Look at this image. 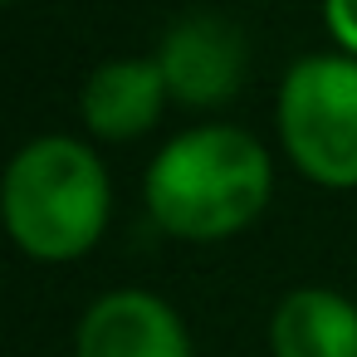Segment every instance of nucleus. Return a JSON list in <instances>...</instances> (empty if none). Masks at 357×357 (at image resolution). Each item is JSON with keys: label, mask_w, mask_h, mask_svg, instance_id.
Instances as JSON below:
<instances>
[{"label": "nucleus", "mask_w": 357, "mask_h": 357, "mask_svg": "<svg viewBox=\"0 0 357 357\" xmlns=\"http://www.w3.org/2000/svg\"><path fill=\"white\" fill-rule=\"evenodd\" d=\"M274 172L259 137L230 123L176 132L147 167L152 215L186 240H220L250 225L269 201Z\"/></svg>", "instance_id": "1"}, {"label": "nucleus", "mask_w": 357, "mask_h": 357, "mask_svg": "<svg viewBox=\"0 0 357 357\" xmlns=\"http://www.w3.org/2000/svg\"><path fill=\"white\" fill-rule=\"evenodd\" d=\"M108 172L79 137H35L6 167V225L40 259L89 250L108 225Z\"/></svg>", "instance_id": "2"}, {"label": "nucleus", "mask_w": 357, "mask_h": 357, "mask_svg": "<svg viewBox=\"0 0 357 357\" xmlns=\"http://www.w3.org/2000/svg\"><path fill=\"white\" fill-rule=\"evenodd\" d=\"M279 132L323 186L357 181V54H308L284 74Z\"/></svg>", "instance_id": "3"}, {"label": "nucleus", "mask_w": 357, "mask_h": 357, "mask_svg": "<svg viewBox=\"0 0 357 357\" xmlns=\"http://www.w3.org/2000/svg\"><path fill=\"white\" fill-rule=\"evenodd\" d=\"M157 64L167 93H176L181 103H220L245 79V35L235 20L215 10H196L167 30Z\"/></svg>", "instance_id": "4"}, {"label": "nucleus", "mask_w": 357, "mask_h": 357, "mask_svg": "<svg viewBox=\"0 0 357 357\" xmlns=\"http://www.w3.org/2000/svg\"><path fill=\"white\" fill-rule=\"evenodd\" d=\"M74 357H191V337L167 298L113 289L84 308Z\"/></svg>", "instance_id": "5"}, {"label": "nucleus", "mask_w": 357, "mask_h": 357, "mask_svg": "<svg viewBox=\"0 0 357 357\" xmlns=\"http://www.w3.org/2000/svg\"><path fill=\"white\" fill-rule=\"evenodd\" d=\"M167 79L157 59H108L84 84V123L103 137H137L157 123Z\"/></svg>", "instance_id": "6"}, {"label": "nucleus", "mask_w": 357, "mask_h": 357, "mask_svg": "<svg viewBox=\"0 0 357 357\" xmlns=\"http://www.w3.org/2000/svg\"><path fill=\"white\" fill-rule=\"evenodd\" d=\"M274 357H357V303L333 289H294L269 318Z\"/></svg>", "instance_id": "7"}, {"label": "nucleus", "mask_w": 357, "mask_h": 357, "mask_svg": "<svg viewBox=\"0 0 357 357\" xmlns=\"http://www.w3.org/2000/svg\"><path fill=\"white\" fill-rule=\"evenodd\" d=\"M323 15H328V30L337 35V45H347L357 54V0H323Z\"/></svg>", "instance_id": "8"}, {"label": "nucleus", "mask_w": 357, "mask_h": 357, "mask_svg": "<svg viewBox=\"0 0 357 357\" xmlns=\"http://www.w3.org/2000/svg\"><path fill=\"white\" fill-rule=\"evenodd\" d=\"M6 6H10V0H6Z\"/></svg>", "instance_id": "9"}]
</instances>
